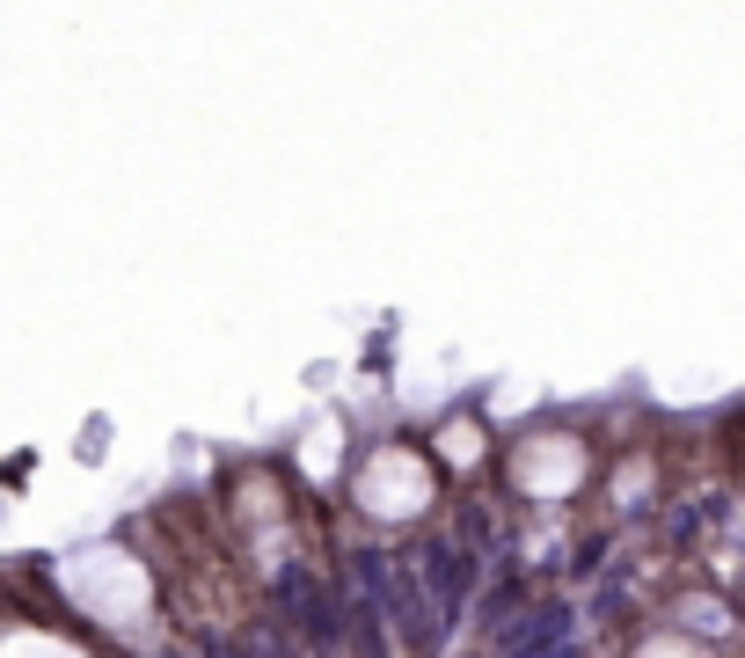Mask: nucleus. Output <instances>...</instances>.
<instances>
[{
	"label": "nucleus",
	"instance_id": "f257e3e1",
	"mask_svg": "<svg viewBox=\"0 0 745 658\" xmlns=\"http://www.w3.org/2000/svg\"><path fill=\"white\" fill-rule=\"evenodd\" d=\"M359 571H365V592L387 600V622H395L416 651L446 644V629H439V615H432V600H424V586H416V571H402V564H387V556H373V549L359 556Z\"/></svg>",
	"mask_w": 745,
	"mask_h": 658
},
{
	"label": "nucleus",
	"instance_id": "f03ea898",
	"mask_svg": "<svg viewBox=\"0 0 745 658\" xmlns=\"http://www.w3.org/2000/svg\"><path fill=\"white\" fill-rule=\"evenodd\" d=\"M424 600H432V615H439V629H453V615H461V600H469V586H475V564H461V549L453 541H424Z\"/></svg>",
	"mask_w": 745,
	"mask_h": 658
},
{
	"label": "nucleus",
	"instance_id": "7ed1b4c3",
	"mask_svg": "<svg viewBox=\"0 0 745 658\" xmlns=\"http://www.w3.org/2000/svg\"><path fill=\"white\" fill-rule=\"evenodd\" d=\"M278 600H285V607L300 615V637H308V651H314V658H336V607L322 600V592H314V578H308V571H285V578H278Z\"/></svg>",
	"mask_w": 745,
	"mask_h": 658
},
{
	"label": "nucleus",
	"instance_id": "20e7f679",
	"mask_svg": "<svg viewBox=\"0 0 745 658\" xmlns=\"http://www.w3.org/2000/svg\"><path fill=\"white\" fill-rule=\"evenodd\" d=\"M571 637V607H534L504 629V651L512 658H555V644Z\"/></svg>",
	"mask_w": 745,
	"mask_h": 658
},
{
	"label": "nucleus",
	"instance_id": "39448f33",
	"mask_svg": "<svg viewBox=\"0 0 745 658\" xmlns=\"http://www.w3.org/2000/svg\"><path fill=\"white\" fill-rule=\"evenodd\" d=\"M344 622H351V644H359V658H387V637H381V600L365 592V578H351L344 586Z\"/></svg>",
	"mask_w": 745,
	"mask_h": 658
},
{
	"label": "nucleus",
	"instance_id": "423d86ee",
	"mask_svg": "<svg viewBox=\"0 0 745 658\" xmlns=\"http://www.w3.org/2000/svg\"><path fill=\"white\" fill-rule=\"evenodd\" d=\"M212 658H249V651H234V644H220V651H212Z\"/></svg>",
	"mask_w": 745,
	"mask_h": 658
}]
</instances>
